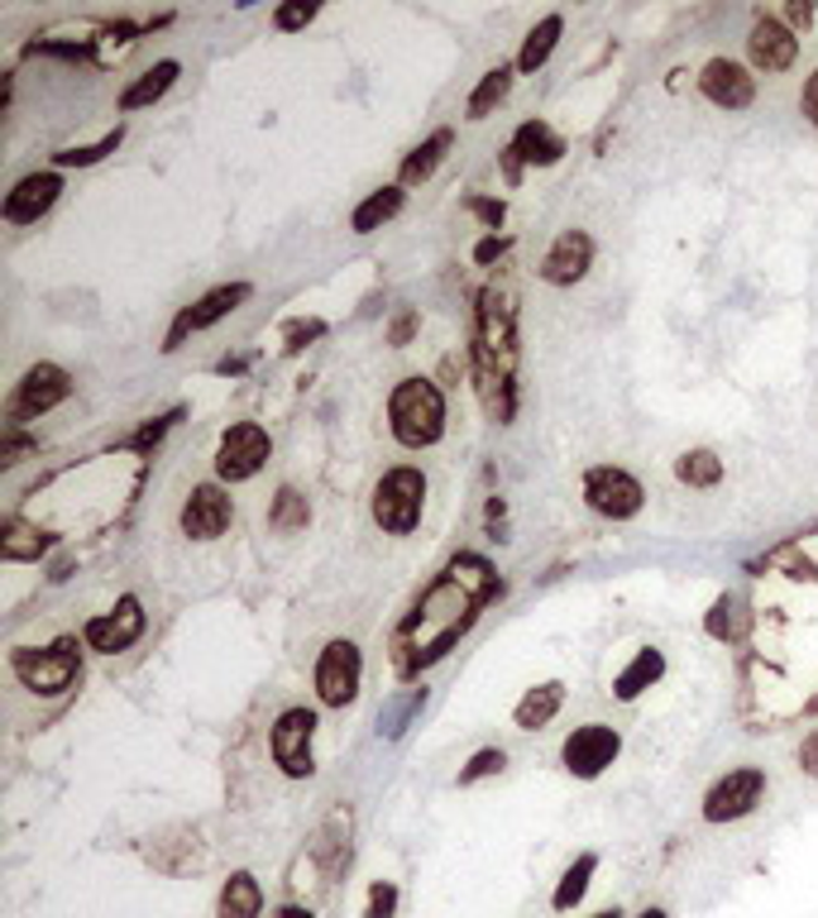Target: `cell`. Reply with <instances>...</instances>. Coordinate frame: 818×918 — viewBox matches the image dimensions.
<instances>
[{
	"label": "cell",
	"instance_id": "obj_3",
	"mask_svg": "<svg viewBox=\"0 0 818 918\" xmlns=\"http://www.w3.org/2000/svg\"><path fill=\"white\" fill-rule=\"evenodd\" d=\"M67 393H72L67 369H58V364H34V369L15 383V393H10V402H5V431H20L24 421H39L44 412H53L58 402H67Z\"/></svg>",
	"mask_w": 818,
	"mask_h": 918
},
{
	"label": "cell",
	"instance_id": "obj_33",
	"mask_svg": "<svg viewBox=\"0 0 818 918\" xmlns=\"http://www.w3.org/2000/svg\"><path fill=\"white\" fill-rule=\"evenodd\" d=\"M393 909H398V890H393V885H374V890H369L364 918H393Z\"/></svg>",
	"mask_w": 818,
	"mask_h": 918
},
{
	"label": "cell",
	"instance_id": "obj_29",
	"mask_svg": "<svg viewBox=\"0 0 818 918\" xmlns=\"http://www.w3.org/2000/svg\"><path fill=\"white\" fill-rule=\"evenodd\" d=\"M269 522L278 526V531H302V526L311 522V507H307V498H302L297 488H278V498H273Z\"/></svg>",
	"mask_w": 818,
	"mask_h": 918
},
{
	"label": "cell",
	"instance_id": "obj_13",
	"mask_svg": "<svg viewBox=\"0 0 818 918\" xmlns=\"http://www.w3.org/2000/svg\"><path fill=\"white\" fill-rule=\"evenodd\" d=\"M588 263H594V239H588L584 230H560L556 245H550L546 259H541V277L556 283V287H570L588 273Z\"/></svg>",
	"mask_w": 818,
	"mask_h": 918
},
{
	"label": "cell",
	"instance_id": "obj_31",
	"mask_svg": "<svg viewBox=\"0 0 818 918\" xmlns=\"http://www.w3.org/2000/svg\"><path fill=\"white\" fill-rule=\"evenodd\" d=\"M120 139H125V129L115 125L111 135H106L101 144H91V149H63V153H53V159H58V168H91V163H101L106 153H115Z\"/></svg>",
	"mask_w": 818,
	"mask_h": 918
},
{
	"label": "cell",
	"instance_id": "obj_24",
	"mask_svg": "<svg viewBox=\"0 0 818 918\" xmlns=\"http://www.w3.org/2000/svg\"><path fill=\"white\" fill-rule=\"evenodd\" d=\"M508 91H512V67H508V63L488 67L484 77H479V87L469 91V120H484L493 106L508 101Z\"/></svg>",
	"mask_w": 818,
	"mask_h": 918
},
{
	"label": "cell",
	"instance_id": "obj_36",
	"mask_svg": "<svg viewBox=\"0 0 818 918\" xmlns=\"http://www.w3.org/2000/svg\"><path fill=\"white\" fill-rule=\"evenodd\" d=\"M469 211L479 215L488 230H498L503 225V201H484V197H469Z\"/></svg>",
	"mask_w": 818,
	"mask_h": 918
},
{
	"label": "cell",
	"instance_id": "obj_25",
	"mask_svg": "<svg viewBox=\"0 0 818 918\" xmlns=\"http://www.w3.org/2000/svg\"><path fill=\"white\" fill-rule=\"evenodd\" d=\"M565 34V20L560 15H546L536 24L532 34H526V44H522V53H517V67L522 72H536V67H546V58H550V48H556V39Z\"/></svg>",
	"mask_w": 818,
	"mask_h": 918
},
{
	"label": "cell",
	"instance_id": "obj_38",
	"mask_svg": "<svg viewBox=\"0 0 818 918\" xmlns=\"http://www.w3.org/2000/svg\"><path fill=\"white\" fill-rule=\"evenodd\" d=\"M800 111L809 115V125H818V67H814V77L804 82V91H800Z\"/></svg>",
	"mask_w": 818,
	"mask_h": 918
},
{
	"label": "cell",
	"instance_id": "obj_18",
	"mask_svg": "<svg viewBox=\"0 0 818 918\" xmlns=\"http://www.w3.org/2000/svg\"><path fill=\"white\" fill-rule=\"evenodd\" d=\"M508 149L517 153L522 163H536V168H550V163H560V153H565V139L556 135V129L546 125V120H526L522 129L512 135Z\"/></svg>",
	"mask_w": 818,
	"mask_h": 918
},
{
	"label": "cell",
	"instance_id": "obj_40",
	"mask_svg": "<svg viewBox=\"0 0 818 918\" xmlns=\"http://www.w3.org/2000/svg\"><path fill=\"white\" fill-rule=\"evenodd\" d=\"M503 249H508V239H498V235H488V239H484V245H479V249H474V259H479V263H493V259H498V253H503Z\"/></svg>",
	"mask_w": 818,
	"mask_h": 918
},
{
	"label": "cell",
	"instance_id": "obj_42",
	"mask_svg": "<svg viewBox=\"0 0 818 918\" xmlns=\"http://www.w3.org/2000/svg\"><path fill=\"white\" fill-rule=\"evenodd\" d=\"M278 918H311L307 909H293V904H287V909H278Z\"/></svg>",
	"mask_w": 818,
	"mask_h": 918
},
{
	"label": "cell",
	"instance_id": "obj_17",
	"mask_svg": "<svg viewBox=\"0 0 818 918\" xmlns=\"http://www.w3.org/2000/svg\"><path fill=\"white\" fill-rule=\"evenodd\" d=\"M58 191H63V177H58V173H29V177H20L15 191L5 197V221L10 225H34L58 201Z\"/></svg>",
	"mask_w": 818,
	"mask_h": 918
},
{
	"label": "cell",
	"instance_id": "obj_32",
	"mask_svg": "<svg viewBox=\"0 0 818 918\" xmlns=\"http://www.w3.org/2000/svg\"><path fill=\"white\" fill-rule=\"evenodd\" d=\"M503 766H508V756H503L498 746H488V752H479V756L460 770V784H474V780H484V776H498Z\"/></svg>",
	"mask_w": 818,
	"mask_h": 918
},
{
	"label": "cell",
	"instance_id": "obj_16",
	"mask_svg": "<svg viewBox=\"0 0 818 918\" xmlns=\"http://www.w3.org/2000/svg\"><path fill=\"white\" fill-rule=\"evenodd\" d=\"M747 53H752V63L761 67V72H790V67H795V58H800V39L780 20L761 15V20L752 24Z\"/></svg>",
	"mask_w": 818,
	"mask_h": 918
},
{
	"label": "cell",
	"instance_id": "obj_11",
	"mask_svg": "<svg viewBox=\"0 0 818 918\" xmlns=\"http://www.w3.org/2000/svg\"><path fill=\"white\" fill-rule=\"evenodd\" d=\"M82 636H87L91 650H106V656H115V650L135 646L139 636H144V608H139V598L125 594L111 612H106V618H91Z\"/></svg>",
	"mask_w": 818,
	"mask_h": 918
},
{
	"label": "cell",
	"instance_id": "obj_10",
	"mask_svg": "<svg viewBox=\"0 0 818 918\" xmlns=\"http://www.w3.org/2000/svg\"><path fill=\"white\" fill-rule=\"evenodd\" d=\"M622 752V736L604 728V722H584V728H574L570 736H565V766H570V776H580V780H594V776H604V770L618 760Z\"/></svg>",
	"mask_w": 818,
	"mask_h": 918
},
{
	"label": "cell",
	"instance_id": "obj_43",
	"mask_svg": "<svg viewBox=\"0 0 818 918\" xmlns=\"http://www.w3.org/2000/svg\"><path fill=\"white\" fill-rule=\"evenodd\" d=\"M594 918H622L618 909H604V914H594Z\"/></svg>",
	"mask_w": 818,
	"mask_h": 918
},
{
	"label": "cell",
	"instance_id": "obj_14",
	"mask_svg": "<svg viewBox=\"0 0 818 918\" xmlns=\"http://www.w3.org/2000/svg\"><path fill=\"white\" fill-rule=\"evenodd\" d=\"M231 517H235V507L231 498H225L215 483H197V488L187 493V503H183V531L187 536H197V541H211V536H221L225 526H231Z\"/></svg>",
	"mask_w": 818,
	"mask_h": 918
},
{
	"label": "cell",
	"instance_id": "obj_9",
	"mask_svg": "<svg viewBox=\"0 0 818 918\" xmlns=\"http://www.w3.org/2000/svg\"><path fill=\"white\" fill-rule=\"evenodd\" d=\"M359 674H364V660H359L355 642H331L317 660V694L326 708H345L359 694Z\"/></svg>",
	"mask_w": 818,
	"mask_h": 918
},
{
	"label": "cell",
	"instance_id": "obj_37",
	"mask_svg": "<svg viewBox=\"0 0 818 918\" xmlns=\"http://www.w3.org/2000/svg\"><path fill=\"white\" fill-rule=\"evenodd\" d=\"M311 15H317V10H311V5H283L278 15H273V20H278V29H302V24H307Z\"/></svg>",
	"mask_w": 818,
	"mask_h": 918
},
{
	"label": "cell",
	"instance_id": "obj_20",
	"mask_svg": "<svg viewBox=\"0 0 818 918\" xmlns=\"http://www.w3.org/2000/svg\"><path fill=\"white\" fill-rule=\"evenodd\" d=\"M560 704H565V684L560 680H546V684H536L532 694L522 698V704H517L512 718H517V728H522V732H536V728H546V722L556 718Z\"/></svg>",
	"mask_w": 818,
	"mask_h": 918
},
{
	"label": "cell",
	"instance_id": "obj_26",
	"mask_svg": "<svg viewBox=\"0 0 818 918\" xmlns=\"http://www.w3.org/2000/svg\"><path fill=\"white\" fill-rule=\"evenodd\" d=\"M660 674H666V656H660V650H642V656L618 674V698H636L642 688H652Z\"/></svg>",
	"mask_w": 818,
	"mask_h": 918
},
{
	"label": "cell",
	"instance_id": "obj_44",
	"mask_svg": "<svg viewBox=\"0 0 818 918\" xmlns=\"http://www.w3.org/2000/svg\"><path fill=\"white\" fill-rule=\"evenodd\" d=\"M642 918H666V914H660V909H646V914H642Z\"/></svg>",
	"mask_w": 818,
	"mask_h": 918
},
{
	"label": "cell",
	"instance_id": "obj_1",
	"mask_svg": "<svg viewBox=\"0 0 818 918\" xmlns=\"http://www.w3.org/2000/svg\"><path fill=\"white\" fill-rule=\"evenodd\" d=\"M388 426L407 450L436 445L441 431H445V397H441L436 383H426V379L398 383V393H393V402H388Z\"/></svg>",
	"mask_w": 818,
	"mask_h": 918
},
{
	"label": "cell",
	"instance_id": "obj_4",
	"mask_svg": "<svg viewBox=\"0 0 818 918\" xmlns=\"http://www.w3.org/2000/svg\"><path fill=\"white\" fill-rule=\"evenodd\" d=\"M10 670L34 694H63L77 680V642H58L53 650H15Z\"/></svg>",
	"mask_w": 818,
	"mask_h": 918
},
{
	"label": "cell",
	"instance_id": "obj_21",
	"mask_svg": "<svg viewBox=\"0 0 818 918\" xmlns=\"http://www.w3.org/2000/svg\"><path fill=\"white\" fill-rule=\"evenodd\" d=\"M177 72H183V67H177L173 58H163V63H153V67L144 72L139 82H129V87L120 91V111H139V106H153V101H159V96H163V91H168V87H173V82H177Z\"/></svg>",
	"mask_w": 818,
	"mask_h": 918
},
{
	"label": "cell",
	"instance_id": "obj_12",
	"mask_svg": "<svg viewBox=\"0 0 818 918\" xmlns=\"http://www.w3.org/2000/svg\"><path fill=\"white\" fill-rule=\"evenodd\" d=\"M699 91L714 106H723V111H747L756 96V82L738 58H714V63H704V72H699Z\"/></svg>",
	"mask_w": 818,
	"mask_h": 918
},
{
	"label": "cell",
	"instance_id": "obj_5",
	"mask_svg": "<svg viewBox=\"0 0 818 918\" xmlns=\"http://www.w3.org/2000/svg\"><path fill=\"white\" fill-rule=\"evenodd\" d=\"M584 503L594 507L598 517H612V522H628V517L642 512L646 493L628 469H612V464H598L584 474Z\"/></svg>",
	"mask_w": 818,
	"mask_h": 918
},
{
	"label": "cell",
	"instance_id": "obj_8",
	"mask_svg": "<svg viewBox=\"0 0 818 918\" xmlns=\"http://www.w3.org/2000/svg\"><path fill=\"white\" fill-rule=\"evenodd\" d=\"M311 736H317V712L311 708H287L273 722V760L283 766V776L302 780L311 776Z\"/></svg>",
	"mask_w": 818,
	"mask_h": 918
},
{
	"label": "cell",
	"instance_id": "obj_19",
	"mask_svg": "<svg viewBox=\"0 0 818 918\" xmlns=\"http://www.w3.org/2000/svg\"><path fill=\"white\" fill-rule=\"evenodd\" d=\"M402 201H407L402 187H379V191H369V197L355 207V215H350V230H355V235H374V230H383V225L393 221V215L402 211Z\"/></svg>",
	"mask_w": 818,
	"mask_h": 918
},
{
	"label": "cell",
	"instance_id": "obj_30",
	"mask_svg": "<svg viewBox=\"0 0 818 918\" xmlns=\"http://www.w3.org/2000/svg\"><path fill=\"white\" fill-rule=\"evenodd\" d=\"M594 866H598V856H580V861L565 871V880L556 885V909H574V904L584 900V890H588V876H594Z\"/></svg>",
	"mask_w": 818,
	"mask_h": 918
},
{
	"label": "cell",
	"instance_id": "obj_22",
	"mask_svg": "<svg viewBox=\"0 0 818 918\" xmlns=\"http://www.w3.org/2000/svg\"><path fill=\"white\" fill-rule=\"evenodd\" d=\"M263 914V890L249 871H235L221 890V918H259Z\"/></svg>",
	"mask_w": 818,
	"mask_h": 918
},
{
	"label": "cell",
	"instance_id": "obj_23",
	"mask_svg": "<svg viewBox=\"0 0 818 918\" xmlns=\"http://www.w3.org/2000/svg\"><path fill=\"white\" fill-rule=\"evenodd\" d=\"M450 129H436L426 144H417L412 153H407V163H402V187H417V183H426L431 173L441 168V159H445V149H450Z\"/></svg>",
	"mask_w": 818,
	"mask_h": 918
},
{
	"label": "cell",
	"instance_id": "obj_7",
	"mask_svg": "<svg viewBox=\"0 0 818 918\" xmlns=\"http://www.w3.org/2000/svg\"><path fill=\"white\" fill-rule=\"evenodd\" d=\"M766 794V770L756 766H742V770H728L714 790L704 794V818L708 823H732V818L752 814Z\"/></svg>",
	"mask_w": 818,
	"mask_h": 918
},
{
	"label": "cell",
	"instance_id": "obj_35",
	"mask_svg": "<svg viewBox=\"0 0 818 918\" xmlns=\"http://www.w3.org/2000/svg\"><path fill=\"white\" fill-rule=\"evenodd\" d=\"M34 441L20 436V431H5V445H0V464H20V455H29Z\"/></svg>",
	"mask_w": 818,
	"mask_h": 918
},
{
	"label": "cell",
	"instance_id": "obj_41",
	"mask_svg": "<svg viewBox=\"0 0 818 918\" xmlns=\"http://www.w3.org/2000/svg\"><path fill=\"white\" fill-rule=\"evenodd\" d=\"M412 331H417V317H412V311H402V317L393 321V345H407V335H412Z\"/></svg>",
	"mask_w": 818,
	"mask_h": 918
},
{
	"label": "cell",
	"instance_id": "obj_27",
	"mask_svg": "<svg viewBox=\"0 0 818 918\" xmlns=\"http://www.w3.org/2000/svg\"><path fill=\"white\" fill-rule=\"evenodd\" d=\"M44 546H48V541L39 536V531L24 526L20 517H10V522H5V536H0V555H5V560H39Z\"/></svg>",
	"mask_w": 818,
	"mask_h": 918
},
{
	"label": "cell",
	"instance_id": "obj_2",
	"mask_svg": "<svg viewBox=\"0 0 818 918\" xmlns=\"http://www.w3.org/2000/svg\"><path fill=\"white\" fill-rule=\"evenodd\" d=\"M421 507H426V479L421 469L402 464V469H388L374 488V522L393 536H407L417 522H421Z\"/></svg>",
	"mask_w": 818,
	"mask_h": 918
},
{
	"label": "cell",
	"instance_id": "obj_39",
	"mask_svg": "<svg viewBox=\"0 0 818 918\" xmlns=\"http://www.w3.org/2000/svg\"><path fill=\"white\" fill-rule=\"evenodd\" d=\"M800 766L809 770V776H818V732H814V736H804V746H800Z\"/></svg>",
	"mask_w": 818,
	"mask_h": 918
},
{
	"label": "cell",
	"instance_id": "obj_34",
	"mask_svg": "<svg viewBox=\"0 0 818 918\" xmlns=\"http://www.w3.org/2000/svg\"><path fill=\"white\" fill-rule=\"evenodd\" d=\"M321 331H326V321H293V325H287L283 340H287V349H307Z\"/></svg>",
	"mask_w": 818,
	"mask_h": 918
},
{
	"label": "cell",
	"instance_id": "obj_28",
	"mask_svg": "<svg viewBox=\"0 0 818 918\" xmlns=\"http://www.w3.org/2000/svg\"><path fill=\"white\" fill-rule=\"evenodd\" d=\"M676 469H680V479L690 483V488H714V483L723 479V459H718L714 450H690Z\"/></svg>",
	"mask_w": 818,
	"mask_h": 918
},
{
	"label": "cell",
	"instance_id": "obj_6",
	"mask_svg": "<svg viewBox=\"0 0 818 918\" xmlns=\"http://www.w3.org/2000/svg\"><path fill=\"white\" fill-rule=\"evenodd\" d=\"M269 431L255 426V421H235L231 431L221 436V450H215V474L225 483H245L255 479L263 469V459H269Z\"/></svg>",
	"mask_w": 818,
	"mask_h": 918
},
{
	"label": "cell",
	"instance_id": "obj_15",
	"mask_svg": "<svg viewBox=\"0 0 818 918\" xmlns=\"http://www.w3.org/2000/svg\"><path fill=\"white\" fill-rule=\"evenodd\" d=\"M245 297H249V283H225V287H211V293L201 297L197 307H187L183 317H177V325L168 331V345H163V349H177V345H183V335H187V331H207V325H215L221 317H231V311H235Z\"/></svg>",
	"mask_w": 818,
	"mask_h": 918
}]
</instances>
